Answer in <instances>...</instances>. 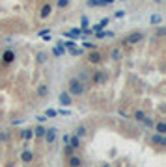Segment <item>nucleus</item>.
Masks as SVG:
<instances>
[{
  "label": "nucleus",
  "instance_id": "16",
  "mask_svg": "<svg viewBox=\"0 0 166 167\" xmlns=\"http://www.w3.org/2000/svg\"><path fill=\"white\" fill-rule=\"evenodd\" d=\"M51 11H52V6H51V4H45V6L41 8V13H39V17H41V19L51 17Z\"/></svg>",
  "mask_w": 166,
  "mask_h": 167
},
{
  "label": "nucleus",
  "instance_id": "31",
  "mask_svg": "<svg viewBox=\"0 0 166 167\" xmlns=\"http://www.w3.org/2000/svg\"><path fill=\"white\" fill-rule=\"evenodd\" d=\"M0 141L8 143V141H10V134H8V132H2V130H0Z\"/></svg>",
  "mask_w": 166,
  "mask_h": 167
},
{
  "label": "nucleus",
  "instance_id": "39",
  "mask_svg": "<svg viewBox=\"0 0 166 167\" xmlns=\"http://www.w3.org/2000/svg\"><path fill=\"white\" fill-rule=\"evenodd\" d=\"M157 34H159V35H164V28H162V26H159V30H157Z\"/></svg>",
  "mask_w": 166,
  "mask_h": 167
},
{
  "label": "nucleus",
  "instance_id": "33",
  "mask_svg": "<svg viewBox=\"0 0 166 167\" xmlns=\"http://www.w3.org/2000/svg\"><path fill=\"white\" fill-rule=\"evenodd\" d=\"M69 54H71V56H80L82 50H80V49H75V46H73V49H69Z\"/></svg>",
  "mask_w": 166,
  "mask_h": 167
},
{
  "label": "nucleus",
  "instance_id": "27",
  "mask_svg": "<svg viewBox=\"0 0 166 167\" xmlns=\"http://www.w3.org/2000/svg\"><path fill=\"white\" fill-rule=\"evenodd\" d=\"M62 45L65 46V49H73V46L77 45V41H73V39H69V41H62Z\"/></svg>",
  "mask_w": 166,
  "mask_h": 167
},
{
  "label": "nucleus",
  "instance_id": "10",
  "mask_svg": "<svg viewBox=\"0 0 166 167\" xmlns=\"http://www.w3.org/2000/svg\"><path fill=\"white\" fill-rule=\"evenodd\" d=\"M37 95L41 99H49V95H51V89H49V85L47 84H41V85H37Z\"/></svg>",
  "mask_w": 166,
  "mask_h": 167
},
{
  "label": "nucleus",
  "instance_id": "11",
  "mask_svg": "<svg viewBox=\"0 0 166 167\" xmlns=\"http://www.w3.org/2000/svg\"><path fill=\"white\" fill-rule=\"evenodd\" d=\"M108 56H110L114 61H118V60H122V58H123V50H122V49H118V46H114V49H110Z\"/></svg>",
  "mask_w": 166,
  "mask_h": 167
},
{
  "label": "nucleus",
  "instance_id": "34",
  "mask_svg": "<svg viewBox=\"0 0 166 167\" xmlns=\"http://www.w3.org/2000/svg\"><path fill=\"white\" fill-rule=\"evenodd\" d=\"M114 17H116V19H123V17H125V11H123V9L116 11V15H114Z\"/></svg>",
  "mask_w": 166,
  "mask_h": 167
},
{
  "label": "nucleus",
  "instance_id": "15",
  "mask_svg": "<svg viewBox=\"0 0 166 167\" xmlns=\"http://www.w3.org/2000/svg\"><path fill=\"white\" fill-rule=\"evenodd\" d=\"M101 60H103V56H101L99 52H91V54L88 56V63H91V65H95V63H101Z\"/></svg>",
  "mask_w": 166,
  "mask_h": 167
},
{
  "label": "nucleus",
  "instance_id": "42",
  "mask_svg": "<svg viewBox=\"0 0 166 167\" xmlns=\"http://www.w3.org/2000/svg\"><path fill=\"white\" fill-rule=\"evenodd\" d=\"M101 167H110V165H108V163H103V165H101Z\"/></svg>",
  "mask_w": 166,
  "mask_h": 167
},
{
  "label": "nucleus",
  "instance_id": "2",
  "mask_svg": "<svg viewBox=\"0 0 166 167\" xmlns=\"http://www.w3.org/2000/svg\"><path fill=\"white\" fill-rule=\"evenodd\" d=\"M90 82H91V84H95V85H103V84H106V82H108V71H105V69L95 71V73L91 74Z\"/></svg>",
  "mask_w": 166,
  "mask_h": 167
},
{
  "label": "nucleus",
  "instance_id": "25",
  "mask_svg": "<svg viewBox=\"0 0 166 167\" xmlns=\"http://www.w3.org/2000/svg\"><path fill=\"white\" fill-rule=\"evenodd\" d=\"M114 34L112 32H105V30H101V32H97L95 34V37H99V39H105V37H112Z\"/></svg>",
  "mask_w": 166,
  "mask_h": 167
},
{
  "label": "nucleus",
  "instance_id": "19",
  "mask_svg": "<svg viewBox=\"0 0 166 167\" xmlns=\"http://www.w3.org/2000/svg\"><path fill=\"white\" fill-rule=\"evenodd\" d=\"M80 34H82V30L80 28H73V30H71V32H65L64 35H67V37H71V39H77V37H80Z\"/></svg>",
  "mask_w": 166,
  "mask_h": 167
},
{
  "label": "nucleus",
  "instance_id": "23",
  "mask_svg": "<svg viewBox=\"0 0 166 167\" xmlns=\"http://www.w3.org/2000/svg\"><path fill=\"white\" fill-rule=\"evenodd\" d=\"M21 137H22V139H32V137H34V130H30V128L22 130V132H21Z\"/></svg>",
  "mask_w": 166,
  "mask_h": 167
},
{
  "label": "nucleus",
  "instance_id": "38",
  "mask_svg": "<svg viewBox=\"0 0 166 167\" xmlns=\"http://www.w3.org/2000/svg\"><path fill=\"white\" fill-rule=\"evenodd\" d=\"M80 22H82V28H88V17H82Z\"/></svg>",
  "mask_w": 166,
  "mask_h": 167
},
{
  "label": "nucleus",
  "instance_id": "12",
  "mask_svg": "<svg viewBox=\"0 0 166 167\" xmlns=\"http://www.w3.org/2000/svg\"><path fill=\"white\" fill-rule=\"evenodd\" d=\"M34 158H36V154H34L32 151H22V152H21V162H25V163L34 162Z\"/></svg>",
  "mask_w": 166,
  "mask_h": 167
},
{
  "label": "nucleus",
  "instance_id": "14",
  "mask_svg": "<svg viewBox=\"0 0 166 167\" xmlns=\"http://www.w3.org/2000/svg\"><path fill=\"white\" fill-rule=\"evenodd\" d=\"M75 136L80 137V139L86 137V136H88V126H86V125H79V126L75 128Z\"/></svg>",
  "mask_w": 166,
  "mask_h": 167
},
{
  "label": "nucleus",
  "instance_id": "17",
  "mask_svg": "<svg viewBox=\"0 0 166 167\" xmlns=\"http://www.w3.org/2000/svg\"><path fill=\"white\" fill-rule=\"evenodd\" d=\"M64 52H65V46H64V45H62V41H60V43H58V45L54 46V49H52V54H54L56 58H60V56H62Z\"/></svg>",
  "mask_w": 166,
  "mask_h": 167
},
{
  "label": "nucleus",
  "instance_id": "5",
  "mask_svg": "<svg viewBox=\"0 0 166 167\" xmlns=\"http://www.w3.org/2000/svg\"><path fill=\"white\" fill-rule=\"evenodd\" d=\"M58 100H60V106H71V104H73V97H71L67 91H62L60 93Z\"/></svg>",
  "mask_w": 166,
  "mask_h": 167
},
{
  "label": "nucleus",
  "instance_id": "24",
  "mask_svg": "<svg viewBox=\"0 0 166 167\" xmlns=\"http://www.w3.org/2000/svg\"><path fill=\"white\" fill-rule=\"evenodd\" d=\"M133 117L136 119V121H140V123H142V121H144V119H146V113L142 111V110H136V111L133 113Z\"/></svg>",
  "mask_w": 166,
  "mask_h": 167
},
{
  "label": "nucleus",
  "instance_id": "13",
  "mask_svg": "<svg viewBox=\"0 0 166 167\" xmlns=\"http://www.w3.org/2000/svg\"><path fill=\"white\" fill-rule=\"evenodd\" d=\"M67 145H69L71 149H73V151L80 149V137H77L75 134H73V136H69V143H67Z\"/></svg>",
  "mask_w": 166,
  "mask_h": 167
},
{
  "label": "nucleus",
  "instance_id": "9",
  "mask_svg": "<svg viewBox=\"0 0 166 167\" xmlns=\"http://www.w3.org/2000/svg\"><path fill=\"white\" fill-rule=\"evenodd\" d=\"M149 143L164 147V145H166V137H164V136H160V134H153V136H151V139H149Z\"/></svg>",
  "mask_w": 166,
  "mask_h": 167
},
{
  "label": "nucleus",
  "instance_id": "1",
  "mask_svg": "<svg viewBox=\"0 0 166 167\" xmlns=\"http://www.w3.org/2000/svg\"><path fill=\"white\" fill-rule=\"evenodd\" d=\"M65 91L71 95V97H82V95L86 93V85H84L80 80H77V78H71Z\"/></svg>",
  "mask_w": 166,
  "mask_h": 167
},
{
  "label": "nucleus",
  "instance_id": "40",
  "mask_svg": "<svg viewBox=\"0 0 166 167\" xmlns=\"http://www.w3.org/2000/svg\"><path fill=\"white\" fill-rule=\"evenodd\" d=\"M56 113H62V115H69V110H60V111H56Z\"/></svg>",
  "mask_w": 166,
  "mask_h": 167
},
{
  "label": "nucleus",
  "instance_id": "6",
  "mask_svg": "<svg viewBox=\"0 0 166 167\" xmlns=\"http://www.w3.org/2000/svg\"><path fill=\"white\" fill-rule=\"evenodd\" d=\"M75 78H77V80H80V82L86 85V84L90 82V78H91V73H90L88 69H80V71H79V74H77Z\"/></svg>",
  "mask_w": 166,
  "mask_h": 167
},
{
  "label": "nucleus",
  "instance_id": "20",
  "mask_svg": "<svg viewBox=\"0 0 166 167\" xmlns=\"http://www.w3.org/2000/svg\"><path fill=\"white\" fill-rule=\"evenodd\" d=\"M36 61H37V63H47V61H49V56H47V52H37Z\"/></svg>",
  "mask_w": 166,
  "mask_h": 167
},
{
  "label": "nucleus",
  "instance_id": "29",
  "mask_svg": "<svg viewBox=\"0 0 166 167\" xmlns=\"http://www.w3.org/2000/svg\"><path fill=\"white\" fill-rule=\"evenodd\" d=\"M142 123H144L146 126H149V128H153V126H155V121H153V119H149L148 115H146V119H144V121H142Z\"/></svg>",
  "mask_w": 166,
  "mask_h": 167
},
{
  "label": "nucleus",
  "instance_id": "30",
  "mask_svg": "<svg viewBox=\"0 0 166 167\" xmlns=\"http://www.w3.org/2000/svg\"><path fill=\"white\" fill-rule=\"evenodd\" d=\"M84 49H88V50H95V49H97V45H95V43H91V41H86V43H84Z\"/></svg>",
  "mask_w": 166,
  "mask_h": 167
},
{
  "label": "nucleus",
  "instance_id": "7",
  "mask_svg": "<svg viewBox=\"0 0 166 167\" xmlns=\"http://www.w3.org/2000/svg\"><path fill=\"white\" fill-rule=\"evenodd\" d=\"M67 162H69V167H82L84 165V160L80 156H77V154H71L67 158Z\"/></svg>",
  "mask_w": 166,
  "mask_h": 167
},
{
  "label": "nucleus",
  "instance_id": "35",
  "mask_svg": "<svg viewBox=\"0 0 166 167\" xmlns=\"http://www.w3.org/2000/svg\"><path fill=\"white\" fill-rule=\"evenodd\" d=\"M64 152H65V156H67V158H69V156H71V154H73V149H71V147H69V145H67V147H65V149H64Z\"/></svg>",
  "mask_w": 166,
  "mask_h": 167
},
{
  "label": "nucleus",
  "instance_id": "37",
  "mask_svg": "<svg viewBox=\"0 0 166 167\" xmlns=\"http://www.w3.org/2000/svg\"><path fill=\"white\" fill-rule=\"evenodd\" d=\"M49 34H51V30H49V28H47V30H41V32H39V35H41V37H45V35H49Z\"/></svg>",
  "mask_w": 166,
  "mask_h": 167
},
{
  "label": "nucleus",
  "instance_id": "36",
  "mask_svg": "<svg viewBox=\"0 0 166 167\" xmlns=\"http://www.w3.org/2000/svg\"><path fill=\"white\" fill-rule=\"evenodd\" d=\"M106 24H108V17H105V19H101V22H99V26H101V28H105Z\"/></svg>",
  "mask_w": 166,
  "mask_h": 167
},
{
  "label": "nucleus",
  "instance_id": "28",
  "mask_svg": "<svg viewBox=\"0 0 166 167\" xmlns=\"http://www.w3.org/2000/svg\"><path fill=\"white\" fill-rule=\"evenodd\" d=\"M56 6H58L60 9H64V8L69 6V0H56Z\"/></svg>",
  "mask_w": 166,
  "mask_h": 167
},
{
  "label": "nucleus",
  "instance_id": "41",
  "mask_svg": "<svg viewBox=\"0 0 166 167\" xmlns=\"http://www.w3.org/2000/svg\"><path fill=\"white\" fill-rule=\"evenodd\" d=\"M153 2H155V4H160V2H162V0H153Z\"/></svg>",
  "mask_w": 166,
  "mask_h": 167
},
{
  "label": "nucleus",
  "instance_id": "26",
  "mask_svg": "<svg viewBox=\"0 0 166 167\" xmlns=\"http://www.w3.org/2000/svg\"><path fill=\"white\" fill-rule=\"evenodd\" d=\"M112 2H114V0H97V2H93L91 6H110ZM91 6H90V8H91Z\"/></svg>",
  "mask_w": 166,
  "mask_h": 167
},
{
  "label": "nucleus",
  "instance_id": "3",
  "mask_svg": "<svg viewBox=\"0 0 166 167\" xmlns=\"http://www.w3.org/2000/svg\"><path fill=\"white\" fill-rule=\"evenodd\" d=\"M142 39H144V34H142V32H133V34H129V35H125V37L122 39V45H125V46H131V45H136V43H140Z\"/></svg>",
  "mask_w": 166,
  "mask_h": 167
},
{
  "label": "nucleus",
  "instance_id": "21",
  "mask_svg": "<svg viewBox=\"0 0 166 167\" xmlns=\"http://www.w3.org/2000/svg\"><path fill=\"white\" fill-rule=\"evenodd\" d=\"M43 134H45V126H43V125H37V126L34 128V136H36V137H43Z\"/></svg>",
  "mask_w": 166,
  "mask_h": 167
},
{
  "label": "nucleus",
  "instance_id": "4",
  "mask_svg": "<svg viewBox=\"0 0 166 167\" xmlns=\"http://www.w3.org/2000/svg\"><path fill=\"white\" fill-rule=\"evenodd\" d=\"M43 137H45V141H47V145H52V143L56 141V137H58V130H56V128H45Z\"/></svg>",
  "mask_w": 166,
  "mask_h": 167
},
{
  "label": "nucleus",
  "instance_id": "18",
  "mask_svg": "<svg viewBox=\"0 0 166 167\" xmlns=\"http://www.w3.org/2000/svg\"><path fill=\"white\" fill-rule=\"evenodd\" d=\"M155 130H157V134H160V136H164L166 134V123L164 121H159V123H155V126H153Z\"/></svg>",
  "mask_w": 166,
  "mask_h": 167
},
{
  "label": "nucleus",
  "instance_id": "22",
  "mask_svg": "<svg viewBox=\"0 0 166 167\" xmlns=\"http://www.w3.org/2000/svg\"><path fill=\"white\" fill-rule=\"evenodd\" d=\"M149 22H151V24H160V22H162V15H159V13L151 15L149 17Z\"/></svg>",
  "mask_w": 166,
  "mask_h": 167
},
{
  "label": "nucleus",
  "instance_id": "8",
  "mask_svg": "<svg viewBox=\"0 0 166 167\" xmlns=\"http://www.w3.org/2000/svg\"><path fill=\"white\" fill-rule=\"evenodd\" d=\"M13 61H15V52H13L11 49L4 50V52H2V63L10 65V63H13Z\"/></svg>",
  "mask_w": 166,
  "mask_h": 167
},
{
  "label": "nucleus",
  "instance_id": "32",
  "mask_svg": "<svg viewBox=\"0 0 166 167\" xmlns=\"http://www.w3.org/2000/svg\"><path fill=\"white\" fill-rule=\"evenodd\" d=\"M56 111H58V110H51V108H49V110L45 111V117H47V119H49V117H56V115H58Z\"/></svg>",
  "mask_w": 166,
  "mask_h": 167
}]
</instances>
